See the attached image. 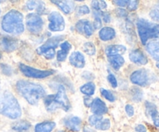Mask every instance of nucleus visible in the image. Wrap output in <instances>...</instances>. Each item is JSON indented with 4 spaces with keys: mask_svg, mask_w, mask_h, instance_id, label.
<instances>
[{
    "mask_svg": "<svg viewBox=\"0 0 159 132\" xmlns=\"http://www.w3.org/2000/svg\"><path fill=\"white\" fill-rule=\"evenodd\" d=\"M65 39L63 35H57L48 39L43 44L40 45L37 49V53L43 55L48 60L53 59L55 56V49L60 44L61 41Z\"/></svg>",
    "mask_w": 159,
    "mask_h": 132,
    "instance_id": "nucleus-6",
    "label": "nucleus"
},
{
    "mask_svg": "<svg viewBox=\"0 0 159 132\" xmlns=\"http://www.w3.org/2000/svg\"><path fill=\"white\" fill-rule=\"evenodd\" d=\"M47 110L52 112L58 108L68 111L71 109V102L66 94V89L63 85H59L57 92L55 95H48L43 99Z\"/></svg>",
    "mask_w": 159,
    "mask_h": 132,
    "instance_id": "nucleus-3",
    "label": "nucleus"
},
{
    "mask_svg": "<svg viewBox=\"0 0 159 132\" xmlns=\"http://www.w3.org/2000/svg\"><path fill=\"white\" fill-rule=\"evenodd\" d=\"M92 101H93V100H91L90 97H89V96H88V97H85V100H84V102H85V105L86 106V107H89V106L91 105Z\"/></svg>",
    "mask_w": 159,
    "mask_h": 132,
    "instance_id": "nucleus-46",
    "label": "nucleus"
},
{
    "mask_svg": "<svg viewBox=\"0 0 159 132\" xmlns=\"http://www.w3.org/2000/svg\"><path fill=\"white\" fill-rule=\"evenodd\" d=\"M156 67L159 69V61H158V62H157V63H156Z\"/></svg>",
    "mask_w": 159,
    "mask_h": 132,
    "instance_id": "nucleus-48",
    "label": "nucleus"
},
{
    "mask_svg": "<svg viewBox=\"0 0 159 132\" xmlns=\"http://www.w3.org/2000/svg\"><path fill=\"white\" fill-rule=\"evenodd\" d=\"M82 76H83V77H85V79H92L93 74H92V73H89V71H85V72L83 73V75H82Z\"/></svg>",
    "mask_w": 159,
    "mask_h": 132,
    "instance_id": "nucleus-45",
    "label": "nucleus"
},
{
    "mask_svg": "<svg viewBox=\"0 0 159 132\" xmlns=\"http://www.w3.org/2000/svg\"><path fill=\"white\" fill-rule=\"evenodd\" d=\"M109 62L115 70H119L124 65L125 60L121 55H116L109 57Z\"/></svg>",
    "mask_w": 159,
    "mask_h": 132,
    "instance_id": "nucleus-25",
    "label": "nucleus"
},
{
    "mask_svg": "<svg viewBox=\"0 0 159 132\" xmlns=\"http://www.w3.org/2000/svg\"><path fill=\"white\" fill-rule=\"evenodd\" d=\"M150 16L155 21L159 22V2L154 6L150 11Z\"/></svg>",
    "mask_w": 159,
    "mask_h": 132,
    "instance_id": "nucleus-32",
    "label": "nucleus"
},
{
    "mask_svg": "<svg viewBox=\"0 0 159 132\" xmlns=\"http://www.w3.org/2000/svg\"><path fill=\"white\" fill-rule=\"evenodd\" d=\"M135 130L137 132H146L147 131V128L143 124H138V125L136 126L135 127Z\"/></svg>",
    "mask_w": 159,
    "mask_h": 132,
    "instance_id": "nucleus-44",
    "label": "nucleus"
},
{
    "mask_svg": "<svg viewBox=\"0 0 159 132\" xmlns=\"http://www.w3.org/2000/svg\"><path fill=\"white\" fill-rule=\"evenodd\" d=\"M128 2L129 1H127V0H116V1H113V3H115V5H116V6H121V7H124V6H127V4H128Z\"/></svg>",
    "mask_w": 159,
    "mask_h": 132,
    "instance_id": "nucleus-42",
    "label": "nucleus"
},
{
    "mask_svg": "<svg viewBox=\"0 0 159 132\" xmlns=\"http://www.w3.org/2000/svg\"><path fill=\"white\" fill-rule=\"evenodd\" d=\"M83 131L84 132H95L94 130H93V129L90 128V127H84Z\"/></svg>",
    "mask_w": 159,
    "mask_h": 132,
    "instance_id": "nucleus-47",
    "label": "nucleus"
},
{
    "mask_svg": "<svg viewBox=\"0 0 159 132\" xmlns=\"http://www.w3.org/2000/svg\"><path fill=\"white\" fill-rule=\"evenodd\" d=\"M64 124L66 127L70 129L73 131H79L81 127V124H82V121L79 116H71L65 117L63 121Z\"/></svg>",
    "mask_w": 159,
    "mask_h": 132,
    "instance_id": "nucleus-17",
    "label": "nucleus"
},
{
    "mask_svg": "<svg viewBox=\"0 0 159 132\" xmlns=\"http://www.w3.org/2000/svg\"><path fill=\"white\" fill-rule=\"evenodd\" d=\"M83 50L89 55H94L96 52V46L92 42H85L83 44Z\"/></svg>",
    "mask_w": 159,
    "mask_h": 132,
    "instance_id": "nucleus-29",
    "label": "nucleus"
},
{
    "mask_svg": "<svg viewBox=\"0 0 159 132\" xmlns=\"http://www.w3.org/2000/svg\"><path fill=\"white\" fill-rule=\"evenodd\" d=\"M0 114L12 120L21 116L22 110L20 103L10 92L5 91L0 96Z\"/></svg>",
    "mask_w": 159,
    "mask_h": 132,
    "instance_id": "nucleus-2",
    "label": "nucleus"
},
{
    "mask_svg": "<svg viewBox=\"0 0 159 132\" xmlns=\"http://www.w3.org/2000/svg\"><path fill=\"white\" fill-rule=\"evenodd\" d=\"M16 89L19 93L30 105H37L46 94L42 85L27 80H19L16 82Z\"/></svg>",
    "mask_w": 159,
    "mask_h": 132,
    "instance_id": "nucleus-1",
    "label": "nucleus"
},
{
    "mask_svg": "<svg viewBox=\"0 0 159 132\" xmlns=\"http://www.w3.org/2000/svg\"><path fill=\"white\" fill-rule=\"evenodd\" d=\"M138 34L143 45L147 44L148 40L159 37V24L152 23L145 19H139L137 22Z\"/></svg>",
    "mask_w": 159,
    "mask_h": 132,
    "instance_id": "nucleus-5",
    "label": "nucleus"
},
{
    "mask_svg": "<svg viewBox=\"0 0 159 132\" xmlns=\"http://www.w3.org/2000/svg\"><path fill=\"white\" fill-rule=\"evenodd\" d=\"M0 46L2 49L6 52H12L17 49L19 46V41L17 39L9 36L2 37L0 40Z\"/></svg>",
    "mask_w": 159,
    "mask_h": 132,
    "instance_id": "nucleus-12",
    "label": "nucleus"
},
{
    "mask_svg": "<svg viewBox=\"0 0 159 132\" xmlns=\"http://www.w3.org/2000/svg\"><path fill=\"white\" fill-rule=\"evenodd\" d=\"M61 50L57 53V60L58 61H64L67 58L68 52L71 48V44L68 41H64L60 43Z\"/></svg>",
    "mask_w": 159,
    "mask_h": 132,
    "instance_id": "nucleus-22",
    "label": "nucleus"
},
{
    "mask_svg": "<svg viewBox=\"0 0 159 132\" xmlns=\"http://www.w3.org/2000/svg\"><path fill=\"white\" fill-rule=\"evenodd\" d=\"M1 69L2 71L3 72V74H5L6 75H11L12 74V67L9 66V65H6V64H2Z\"/></svg>",
    "mask_w": 159,
    "mask_h": 132,
    "instance_id": "nucleus-36",
    "label": "nucleus"
},
{
    "mask_svg": "<svg viewBox=\"0 0 159 132\" xmlns=\"http://www.w3.org/2000/svg\"><path fill=\"white\" fill-rule=\"evenodd\" d=\"M51 2L55 4L65 14H70L71 12H72L75 7V2L73 1H66V0H61V1L54 0V1L52 0Z\"/></svg>",
    "mask_w": 159,
    "mask_h": 132,
    "instance_id": "nucleus-18",
    "label": "nucleus"
},
{
    "mask_svg": "<svg viewBox=\"0 0 159 132\" xmlns=\"http://www.w3.org/2000/svg\"><path fill=\"white\" fill-rule=\"evenodd\" d=\"M48 29L52 32L63 31L65 28V21L64 17L60 12L57 11H53L48 16Z\"/></svg>",
    "mask_w": 159,
    "mask_h": 132,
    "instance_id": "nucleus-9",
    "label": "nucleus"
},
{
    "mask_svg": "<svg viewBox=\"0 0 159 132\" xmlns=\"http://www.w3.org/2000/svg\"><path fill=\"white\" fill-rule=\"evenodd\" d=\"M20 70L25 76L34 79H45L54 75V70H40L24 64H20Z\"/></svg>",
    "mask_w": 159,
    "mask_h": 132,
    "instance_id": "nucleus-7",
    "label": "nucleus"
},
{
    "mask_svg": "<svg viewBox=\"0 0 159 132\" xmlns=\"http://www.w3.org/2000/svg\"><path fill=\"white\" fill-rule=\"evenodd\" d=\"M91 107V111L93 112L94 115H102L106 114L108 112V107L106 105L105 102L99 98H96L92 101V103L90 105Z\"/></svg>",
    "mask_w": 159,
    "mask_h": 132,
    "instance_id": "nucleus-14",
    "label": "nucleus"
},
{
    "mask_svg": "<svg viewBox=\"0 0 159 132\" xmlns=\"http://www.w3.org/2000/svg\"><path fill=\"white\" fill-rule=\"evenodd\" d=\"M149 116L152 117V121H153L154 124H155V127H159V113L158 110H155V111L152 112Z\"/></svg>",
    "mask_w": 159,
    "mask_h": 132,
    "instance_id": "nucleus-35",
    "label": "nucleus"
},
{
    "mask_svg": "<svg viewBox=\"0 0 159 132\" xmlns=\"http://www.w3.org/2000/svg\"><path fill=\"white\" fill-rule=\"evenodd\" d=\"M100 93L102 94V96L103 97H105L107 100H109L110 102H114L116 100V97L113 95V93L112 92H110V90H107L106 89L101 88L100 89Z\"/></svg>",
    "mask_w": 159,
    "mask_h": 132,
    "instance_id": "nucleus-31",
    "label": "nucleus"
},
{
    "mask_svg": "<svg viewBox=\"0 0 159 132\" xmlns=\"http://www.w3.org/2000/svg\"><path fill=\"white\" fill-rule=\"evenodd\" d=\"M0 3H1V1H0Z\"/></svg>",
    "mask_w": 159,
    "mask_h": 132,
    "instance_id": "nucleus-52",
    "label": "nucleus"
},
{
    "mask_svg": "<svg viewBox=\"0 0 159 132\" xmlns=\"http://www.w3.org/2000/svg\"><path fill=\"white\" fill-rule=\"evenodd\" d=\"M99 37L102 41H108L113 40L116 37V31L113 28L105 26L102 27L99 32Z\"/></svg>",
    "mask_w": 159,
    "mask_h": 132,
    "instance_id": "nucleus-21",
    "label": "nucleus"
},
{
    "mask_svg": "<svg viewBox=\"0 0 159 132\" xmlns=\"http://www.w3.org/2000/svg\"><path fill=\"white\" fill-rule=\"evenodd\" d=\"M89 123L91 126L100 130H108L111 126V123L108 118H103L102 116L99 115H91L89 117Z\"/></svg>",
    "mask_w": 159,
    "mask_h": 132,
    "instance_id": "nucleus-10",
    "label": "nucleus"
},
{
    "mask_svg": "<svg viewBox=\"0 0 159 132\" xmlns=\"http://www.w3.org/2000/svg\"><path fill=\"white\" fill-rule=\"evenodd\" d=\"M37 11V14H46L47 13V9L45 7V4L42 1H37V5H36L35 9Z\"/></svg>",
    "mask_w": 159,
    "mask_h": 132,
    "instance_id": "nucleus-33",
    "label": "nucleus"
},
{
    "mask_svg": "<svg viewBox=\"0 0 159 132\" xmlns=\"http://www.w3.org/2000/svg\"><path fill=\"white\" fill-rule=\"evenodd\" d=\"M30 127V123L27 121H20L12 124V129L16 132H26Z\"/></svg>",
    "mask_w": 159,
    "mask_h": 132,
    "instance_id": "nucleus-24",
    "label": "nucleus"
},
{
    "mask_svg": "<svg viewBox=\"0 0 159 132\" xmlns=\"http://www.w3.org/2000/svg\"><path fill=\"white\" fill-rule=\"evenodd\" d=\"M36 5H37V1H28L26 2V7L30 10H33L35 9Z\"/></svg>",
    "mask_w": 159,
    "mask_h": 132,
    "instance_id": "nucleus-43",
    "label": "nucleus"
},
{
    "mask_svg": "<svg viewBox=\"0 0 159 132\" xmlns=\"http://www.w3.org/2000/svg\"><path fill=\"white\" fill-rule=\"evenodd\" d=\"M138 5H139V1L137 0H132V1H129L128 4H127V9L130 11H134L138 9Z\"/></svg>",
    "mask_w": 159,
    "mask_h": 132,
    "instance_id": "nucleus-37",
    "label": "nucleus"
},
{
    "mask_svg": "<svg viewBox=\"0 0 159 132\" xmlns=\"http://www.w3.org/2000/svg\"><path fill=\"white\" fill-rule=\"evenodd\" d=\"M89 8L87 6H85V5L80 6L79 7L77 8V9H76V14H77V15H86V14H89Z\"/></svg>",
    "mask_w": 159,
    "mask_h": 132,
    "instance_id": "nucleus-34",
    "label": "nucleus"
},
{
    "mask_svg": "<svg viewBox=\"0 0 159 132\" xmlns=\"http://www.w3.org/2000/svg\"><path fill=\"white\" fill-rule=\"evenodd\" d=\"M127 51V48L124 45L112 44L106 48V54L108 57L116 55H122Z\"/></svg>",
    "mask_w": 159,
    "mask_h": 132,
    "instance_id": "nucleus-19",
    "label": "nucleus"
},
{
    "mask_svg": "<svg viewBox=\"0 0 159 132\" xmlns=\"http://www.w3.org/2000/svg\"><path fill=\"white\" fill-rule=\"evenodd\" d=\"M146 50L155 60L159 61V40L148 42L146 44Z\"/></svg>",
    "mask_w": 159,
    "mask_h": 132,
    "instance_id": "nucleus-20",
    "label": "nucleus"
},
{
    "mask_svg": "<svg viewBox=\"0 0 159 132\" xmlns=\"http://www.w3.org/2000/svg\"><path fill=\"white\" fill-rule=\"evenodd\" d=\"M59 132H65V131H59Z\"/></svg>",
    "mask_w": 159,
    "mask_h": 132,
    "instance_id": "nucleus-50",
    "label": "nucleus"
},
{
    "mask_svg": "<svg viewBox=\"0 0 159 132\" xmlns=\"http://www.w3.org/2000/svg\"><path fill=\"white\" fill-rule=\"evenodd\" d=\"M95 90H96V85L93 82H87V83L84 84L82 85L80 88L81 93L85 94L87 96H93L95 93Z\"/></svg>",
    "mask_w": 159,
    "mask_h": 132,
    "instance_id": "nucleus-26",
    "label": "nucleus"
},
{
    "mask_svg": "<svg viewBox=\"0 0 159 132\" xmlns=\"http://www.w3.org/2000/svg\"><path fill=\"white\" fill-rule=\"evenodd\" d=\"M1 57H2V54H1V53H0V59H1Z\"/></svg>",
    "mask_w": 159,
    "mask_h": 132,
    "instance_id": "nucleus-49",
    "label": "nucleus"
},
{
    "mask_svg": "<svg viewBox=\"0 0 159 132\" xmlns=\"http://www.w3.org/2000/svg\"><path fill=\"white\" fill-rule=\"evenodd\" d=\"M94 16V22H93V28L94 29H99L102 26V19L100 16V11H94L93 12Z\"/></svg>",
    "mask_w": 159,
    "mask_h": 132,
    "instance_id": "nucleus-30",
    "label": "nucleus"
},
{
    "mask_svg": "<svg viewBox=\"0 0 159 132\" xmlns=\"http://www.w3.org/2000/svg\"><path fill=\"white\" fill-rule=\"evenodd\" d=\"M130 79L132 83L140 85V86H145L148 84L149 82L148 74L147 71L144 69H139L134 71L130 75Z\"/></svg>",
    "mask_w": 159,
    "mask_h": 132,
    "instance_id": "nucleus-11",
    "label": "nucleus"
},
{
    "mask_svg": "<svg viewBox=\"0 0 159 132\" xmlns=\"http://www.w3.org/2000/svg\"><path fill=\"white\" fill-rule=\"evenodd\" d=\"M56 126L54 121H43L36 124L34 132H51Z\"/></svg>",
    "mask_w": 159,
    "mask_h": 132,
    "instance_id": "nucleus-23",
    "label": "nucleus"
},
{
    "mask_svg": "<svg viewBox=\"0 0 159 132\" xmlns=\"http://www.w3.org/2000/svg\"><path fill=\"white\" fill-rule=\"evenodd\" d=\"M116 14L120 17L127 16V12L124 9H116Z\"/></svg>",
    "mask_w": 159,
    "mask_h": 132,
    "instance_id": "nucleus-41",
    "label": "nucleus"
},
{
    "mask_svg": "<svg viewBox=\"0 0 159 132\" xmlns=\"http://www.w3.org/2000/svg\"><path fill=\"white\" fill-rule=\"evenodd\" d=\"M129 58L132 62L137 64V65H144L148 62L147 56L140 49L133 50L129 54Z\"/></svg>",
    "mask_w": 159,
    "mask_h": 132,
    "instance_id": "nucleus-15",
    "label": "nucleus"
},
{
    "mask_svg": "<svg viewBox=\"0 0 159 132\" xmlns=\"http://www.w3.org/2000/svg\"><path fill=\"white\" fill-rule=\"evenodd\" d=\"M125 110L127 114L129 116H133L134 114V107L130 104H127L125 107Z\"/></svg>",
    "mask_w": 159,
    "mask_h": 132,
    "instance_id": "nucleus-40",
    "label": "nucleus"
},
{
    "mask_svg": "<svg viewBox=\"0 0 159 132\" xmlns=\"http://www.w3.org/2000/svg\"><path fill=\"white\" fill-rule=\"evenodd\" d=\"M107 79H108L109 82H110V85H111V86L113 87V88H116V87H117V85H118L117 79H116V78L115 77L114 75L109 74Z\"/></svg>",
    "mask_w": 159,
    "mask_h": 132,
    "instance_id": "nucleus-38",
    "label": "nucleus"
},
{
    "mask_svg": "<svg viewBox=\"0 0 159 132\" xmlns=\"http://www.w3.org/2000/svg\"><path fill=\"white\" fill-rule=\"evenodd\" d=\"M69 62L72 66L78 68H82L85 65V59L83 54L79 51H74L69 57Z\"/></svg>",
    "mask_w": 159,
    "mask_h": 132,
    "instance_id": "nucleus-16",
    "label": "nucleus"
},
{
    "mask_svg": "<svg viewBox=\"0 0 159 132\" xmlns=\"http://www.w3.org/2000/svg\"><path fill=\"white\" fill-rule=\"evenodd\" d=\"M132 99L134 102H141L143 99V92L138 87H133L130 90Z\"/></svg>",
    "mask_w": 159,
    "mask_h": 132,
    "instance_id": "nucleus-27",
    "label": "nucleus"
},
{
    "mask_svg": "<svg viewBox=\"0 0 159 132\" xmlns=\"http://www.w3.org/2000/svg\"><path fill=\"white\" fill-rule=\"evenodd\" d=\"M75 28L79 33L86 37H91L93 34V24L88 20H80L76 23Z\"/></svg>",
    "mask_w": 159,
    "mask_h": 132,
    "instance_id": "nucleus-13",
    "label": "nucleus"
},
{
    "mask_svg": "<svg viewBox=\"0 0 159 132\" xmlns=\"http://www.w3.org/2000/svg\"><path fill=\"white\" fill-rule=\"evenodd\" d=\"M92 7L94 9V11H101L105 9L107 7V4L105 1L102 0H94L91 2Z\"/></svg>",
    "mask_w": 159,
    "mask_h": 132,
    "instance_id": "nucleus-28",
    "label": "nucleus"
},
{
    "mask_svg": "<svg viewBox=\"0 0 159 132\" xmlns=\"http://www.w3.org/2000/svg\"><path fill=\"white\" fill-rule=\"evenodd\" d=\"M0 13H1V11H0Z\"/></svg>",
    "mask_w": 159,
    "mask_h": 132,
    "instance_id": "nucleus-51",
    "label": "nucleus"
},
{
    "mask_svg": "<svg viewBox=\"0 0 159 132\" xmlns=\"http://www.w3.org/2000/svg\"><path fill=\"white\" fill-rule=\"evenodd\" d=\"M100 16L101 19H102L106 23H109L111 21V16L110 14L108 12H103V11H100Z\"/></svg>",
    "mask_w": 159,
    "mask_h": 132,
    "instance_id": "nucleus-39",
    "label": "nucleus"
},
{
    "mask_svg": "<svg viewBox=\"0 0 159 132\" xmlns=\"http://www.w3.org/2000/svg\"><path fill=\"white\" fill-rule=\"evenodd\" d=\"M2 29L10 34H21L24 31L23 16L18 10L11 9L3 16Z\"/></svg>",
    "mask_w": 159,
    "mask_h": 132,
    "instance_id": "nucleus-4",
    "label": "nucleus"
},
{
    "mask_svg": "<svg viewBox=\"0 0 159 132\" xmlns=\"http://www.w3.org/2000/svg\"><path fill=\"white\" fill-rule=\"evenodd\" d=\"M26 25L30 32L34 34H37L43 29V19L38 14L32 12L26 16Z\"/></svg>",
    "mask_w": 159,
    "mask_h": 132,
    "instance_id": "nucleus-8",
    "label": "nucleus"
}]
</instances>
